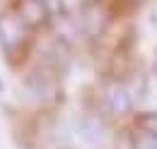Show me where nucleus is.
Instances as JSON below:
<instances>
[{
	"label": "nucleus",
	"mask_w": 157,
	"mask_h": 149,
	"mask_svg": "<svg viewBox=\"0 0 157 149\" xmlns=\"http://www.w3.org/2000/svg\"><path fill=\"white\" fill-rule=\"evenodd\" d=\"M106 106H109V108H111L114 113H123V111H128V106H131V99H128L126 89H121V87H114V89H109V92H106Z\"/></svg>",
	"instance_id": "f03ea898"
},
{
	"label": "nucleus",
	"mask_w": 157,
	"mask_h": 149,
	"mask_svg": "<svg viewBox=\"0 0 157 149\" xmlns=\"http://www.w3.org/2000/svg\"><path fill=\"white\" fill-rule=\"evenodd\" d=\"M0 92H2V84H0Z\"/></svg>",
	"instance_id": "20e7f679"
},
{
	"label": "nucleus",
	"mask_w": 157,
	"mask_h": 149,
	"mask_svg": "<svg viewBox=\"0 0 157 149\" xmlns=\"http://www.w3.org/2000/svg\"><path fill=\"white\" fill-rule=\"evenodd\" d=\"M136 149H157V135L155 132H145L136 142Z\"/></svg>",
	"instance_id": "7ed1b4c3"
},
{
	"label": "nucleus",
	"mask_w": 157,
	"mask_h": 149,
	"mask_svg": "<svg viewBox=\"0 0 157 149\" xmlns=\"http://www.w3.org/2000/svg\"><path fill=\"white\" fill-rule=\"evenodd\" d=\"M27 41V22L20 15H5L0 17V43L2 48H17Z\"/></svg>",
	"instance_id": "f257e3e1"
}]
</instances>
